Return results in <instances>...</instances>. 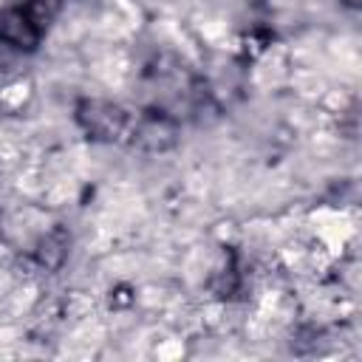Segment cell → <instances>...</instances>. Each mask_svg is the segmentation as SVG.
<instances>
[{
	"instance_id": "obj_4",
	"label": "cell",
	"mask_w": 362,
	"mask_h": 362,
	"mask_svg": "<svg viewBox=\"0 0 362 362\" xmlns=\"http://www.w3.org/2000/svg\"><path fill=\"white\" fill-rule=\"evenodd\" d=\"M25 11H28L31 20L42 28V25H48V23L57 17V11H59V0H28Z\"/></svg>"
},
{
	"instance_id": "obj_2",
	"label": "cell",
	"mask_w": 362,
	"mask_h": 362,
	"mask_svg": "<svg viewBox=\"0 0 362 362\" xmlns=\"http://www.w3.org/2000/svg\"><path fill=\"white\" fill-rule=\"evenodd\" d=\"M0 40L17 51H34L40 42V25L25 8H8L0 14Z\"/></svg>"
},
{
	"instance_id": "obj_1",
	"label": "cell",
	"mask_w": 362,
	"mask_h": 362,
	"mask_svg": "<svg viewBox=\"0 0 362 362\" xmlns=\"http://www.w3.org/2000/svg\"><path fill=\"white\" fill-rule=\"evenodd\" d=\"M76 119L82 130L99 141H119L130 127V119L119 105L99 102V99H85L76 107Z\"/></svg>"
},
{
	"instance_id": "obj_3",
	"label": "cell",
	"mask_w": 362,
	"mask_h": 362,
	"mask_svg": "<svg viewBox=\"0 0 362 362\" xmlns=\"http://www.w3.org/2000/svg\"><path fill=\"white\" fill-rule=\"evenodd\" d=\"M65 249H68V238H65L62 232H51V235H45V240L40 243L37 260H40L45 269H57V266L65 260Z\"/></svg>"
}]
</instances>
